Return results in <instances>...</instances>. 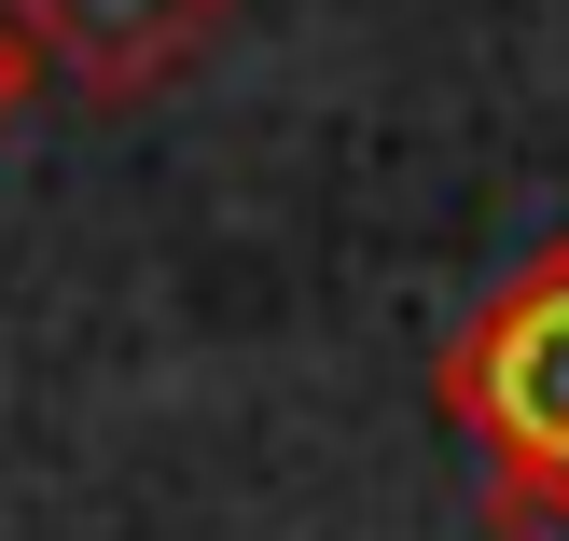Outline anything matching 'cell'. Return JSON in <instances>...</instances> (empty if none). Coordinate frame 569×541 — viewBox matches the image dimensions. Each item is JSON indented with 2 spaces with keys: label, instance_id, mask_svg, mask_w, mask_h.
<instances>
[{
  "label": "cell",
  "instance_id": "3957f363",
  "mask_svg": "<svg viewBox=\"0 0 569 541\" xmlns=\"http://www.w3.org/2000/svg\"><path fill=\"white\" fill-rule=\"evenodd\" d=\"M487 541H569V487H542V500H487Z\"/></svg>",
  "mask_w": 569,
  "mask_h": 541
},
{
  "label": "cell",
  "instance_id": "7a4b0ae2",
  "mask_svg": "<svg viewBox=\"0 0 569 541\" xmlns=\"http://www.w3.org/2000/svg\"><path fill=\"white\" fill-rule=\"evenodd\" d=\"M0 14H14V42L42 56L56 83H83L98 111H126V98H167V83L237 28V0H0Z\"/></svg>",
  "mask_w": 569,
  "mask_h": 541
},
{
  "label": "cell",
  "instance_id": "277c9868",
  "mask_svg": "<svg viewBox=\"0 0 569 541\" xmlns=\"http://www.w3.org/2000/svg\"><path fill=\"white\" fill-rule=\"evenodd\" d=\"M28 83H42V56H28V42H14V14H0V126L28 111Z\"/></svg>",
  "mask_w": 569,
  "mask_h": 541
},
{
  "label": "cell",
  "instance_id": "6da1fadb",
  "mask_svg": "<svg viewBox=\"0 0 569 541\" xmlns=\"http://www.w3.org/2000/svg\"><path fill=\"white\" fill-rule=\"evenodd\" d=\"M445 431L487 459V500L569 487V237H542L431 361Z\"/></svg>",
  "mask_w": 569,
  "mask_h": 541
}]
</instances>
